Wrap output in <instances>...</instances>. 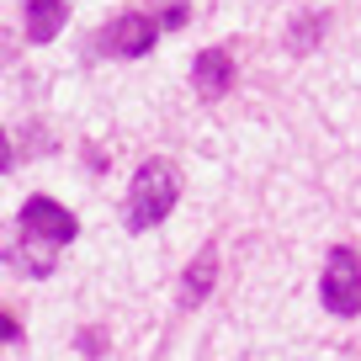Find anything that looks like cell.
<instances>
[{
	"instance_id": "1",
	"label": "cell",
	"mask_w": 361,
	"mask_h": 361,
	"mask_svg": "<svg viewBox=\"0 0 361 361\" xmlns=\"http://www.w3.org/2000/svg\"><path fill=\"white\" fill-rule=\"evenodd\" d=\"M16 234H22V250L0 245V255L16 260V271H27V276H48L54 260H59V250L75 245L80 224H75V213H69L64 202H54V197H27L22 213H16Z\"/></svg>"
},
{
	"instance_id": "2",
	"label": "cell",
	"mask_w": 361,
	"mask_h": 361,
	"mask_svg": "<svg viewBox=\"0 0 361 361\" xmlns=\"http://www.w3.org/2000/svg\"><path fill=\"white\" fill-rule=\"evenodd\" d=\"M180 202V170L170 159H144L128 186V207H123V224L128 234H149L154 224H165Z\"/></svg>"
},
{
	"instance_id": "3",
	"label": "cell",
	"mask_w": 361,
	"mask_h": 361,
	"mask_svg": "<svg viewBox=\"0 0 361 361\" xmlns=\"http://www.w3.org/2000/svg\"><path fill=\"white\" fill-rule=\"evenodd\" d=\"M319 298L335 319H356L361 314V255L350 245H335L319 276Z\"/></svg>"
},
{
	"instance_id": "4",
	"label": "cell",
	"mask_w": 361,
	"mask_h": 361,
	"mask_svg": "<svg viewBox=\"0 0 361 361\" xmlns=\"http://www.w3.org/2000/svg\"><path fill=\"white\" fill-rule=\"evenodd\" d=\"M154 37H159V27L149 22V11H123L117 22H106L102 27V54H112V59H144L149 48H154Z\"/></svg>"
},
{
	"instance_id": "5",
	"label": "cell",
	"mask_w": 361,
	"mask_h": 361,
	"mask_svg": "<svg viewBox=\"0 0 361 361\" xmlns=\"http://www.w3.org/2000/svg\"><path fill=\"white\" fill-rule=\"evenodd\" d=\"M234 54L228 48H202V54L192 59V85L202 102H224L228 90H234Z\"/></svg>"
},
{
	"instance_id": "6",
	"label": "cell",
	"mask_w": 361,
	"mask_h": 361,
	"mask_svg": "<svg viewBox=\"0 0 361 361\" xmlns=\"http://www.w3.org/2000/svg\"><path fill=\"white\" fill-rule=\"evenodd\" d=\"M213 282H218V250L207 245L202 255L186 266V276H180V308H202V298L213 293Z\"/></svg>"
},
{
	"instance_id": "7",
	"label": "cell",
	"mask_w": 361,
	"mask_h": 361,
	"mask_svg": "<svg viewBox=\"0 0 361 361\" xmlns=\"http://www.w3.org/2000/svg\"><path fill=\"white\" fill-rule=\"evenodd\" d=\"M64 0H27V37L32 43H54L64 32Z\"/></svg>"
},
{
	"instance_id": "8",
	"label": "cell",
	"mask_w": 361,
	"mask_h": 361,
	"mask_svg": "<svg viewBox=\"0 0 361 361\" xmlns=\"http://www.w3.org/2000/svg\"><path fill=\"white\" fill-rule=\"evenodd\" d=\"M186 16H192V6H186V0H149V22H154L159 32H180V27H186Z\"/></svg>"
},
{
	"instance_id": "9",
	"label": "cell",
	"mask_w": 361,
	"mask_h": 361,
	"mask_svg": "<svg viewBox=\"0 0 361 361\" xmlns=\"http://www.w3.org/2000/svg\"><path fill=\"white\" fill-rule=\"evenodd\" d=\"M319 32H324V16H319V11H308L303 22L293 27V48H298V54H308V48L319 43Z\"/></svg>"
},
{
	"instance_id": "10",
	"label": "cell",
	"mask_w": 361,
	"mask_h": 361,
	"mask_svg": "<svg viewBox=\"0 0 361 361\" xmlns=\"http://www.w3.org/2000/svg\"><path fill=\"white\" fill-rule=\"evenodd\" d=\"M16 340H22V319H11L0 308V345H16Z\"/></svg>"
},
{
	"instance_id": "11",
	"label": "cell",
	"mask_w": 361,
	"mask_h": 361,
	"mask_svg": "<svg viewBox=\"0 0 361 361\" xmlns=\"http://www.w3.org/2000/svg\"><path fill=\"white\" fill-rule=\"evenodd\" d=\"M16 165V149H11V133H6V128H0V176H6V170Z\"/></svg>"
},
{
	"instance_id": "12",
	"label": "cell",
	"mask_w": 361,
	"mask_h": 361,
	"mask_svg": "<svg viewBox=\"0 0 361 361\" xmlns=\"http://www.w3.org/2000/svg\"><path fill=\"white\" fill-rule=\"evenodd\" d=\"M80 345H85V356H102V329H90V335L80 340Z\"/></svg>"
}]
</instances>
